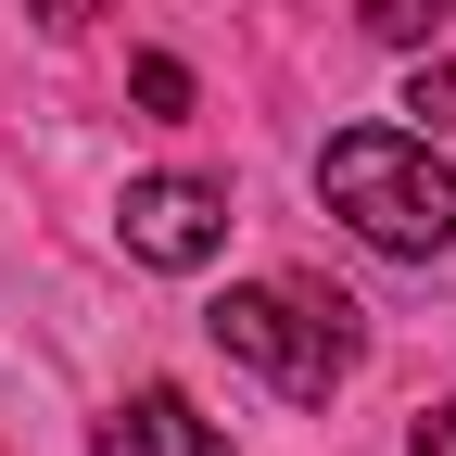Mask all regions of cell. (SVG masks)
Masks as SVG:
<instances>
[{
	"label": "cell",
	"mask_w": 456,
	"mask_h": 456,
	"mask_svg": "<svg viewBox=\"0 0 456 456\" xmlns=\"http://www.w3.org/2000/svg\"><path fill=\"white\" fill-rule=\"evenodd\" d=\"M140 102H152V114H191V64H165V51H140Z\"/></svg>",
	"instance_id": "52a82bcc"
},
{
	"label": "cell",
	"mask_w": 456,
	"mask_h": 456,
	"mask_svg": "<svg viewBox=\"0 0 456 456\" xmlns=\"http://www.w3.org/2000/svg\"><path fill=\"white\" fill-rule=\"evenodd\" d=\"M26 13H38V26H51V38H77V26H89V13H114V0H26Z\"/></svg>",
	"instance_id": "9c48e42d"
},
{
	"label": "cell",
	"mask_w": 456,
	"mask_h": 456,
	"mask_svg": "<svg viewBox=\"0 0 456 456\" xmlns=\"http://www.w3.org/2000/svg\"><path fill=\"white\" fill-rule=\"evenodd\" d=\"M203 330L254 380H279L292 406H330V380L355 368V305H342V292H305V279H254V292H228Z\"/></svg>",
	"instance_id": "7a4b0ae2"
},
{
	"label": "cell",
	"mask_w": 456,
	"mask_h": 456,
	"mask_svg": "<svg viewBox=\"0 0 456 456\" xmlns=\"http://www.w3.org/2000/svg\"><path fill=\"white\" fill-rule=\"evenodd\" d=\"M406 114H419V140H456V64H419L406 77Z\"/></svg>",
	"instance_id": "8992f818"
},
{
	"label": "cell",
	"mask_w": 456,
	"mask_h": 456,
	"mask_svg": "<svg viewBox=\"0 0 456 456\" xmlns=\"http://www.w3.org/2000/svg\"><path fill=\"white\" fill-rule=\"evenodd\" d=\"M444 13H456V0H355V26H368V38H393V51H419Z\"/></svg>",
	"instance_id": "5b68a950"
},
{
	"label": "cell",
	"mask_w": 456,
	"mask_h": 456,
	"mask_svg": "<svg viewBox=\"0 0 456 456\" xmlns=\"http://www.w3.org/2000/svg\"><path fill=\"white\" fill-rule=\"evenodd\" d=\"M317 191H330V216L355 228L368 254L431 266V254L456 241V178H444V152H431L419 127H342V140L317 152Z\"/></svg>",
	"instance_id": "6da1fadb"
},
{
	"label": "cell",
	"mask_w": 456,
	"mask_h": 456,
	"mask_svg": "<svg viewBox=\"0 0 456 456\" xmlns=\"http://www.w3.org/2000/svg\"><path fill=\"white\" fill-rule=\"evenodd\" d=\"M406 456H456V406H419L406 419Z\"/></svg>",
	"instance_id": "ba28073f"
},
{
	"label": "cell",
	"mask_w": 456,
	"mask_h": 456,
	"mask_svg": "<svg viewBox=\"0 0 456 456\" xmlns=\"http://www.w3.org/2000/svg\"><path fill=\"white\" fill-rule=\"evenodd\" d=\"M89 444H102V456H228V431L191 406V393H165V380H152V393H127V406H114Z\"/></svg>",
	"instance_id": "277c9868"
},
{
	"label": "cell",
	"mask_w": 456,
	"mask_h": 456,
	"mask_svg": "<svg viewBox=\"0 0 456 456\" xmlns=\"http://www.w3.org/2000/svg\"><path fill=\"white\" fill-rule=\"evenodd\" d=\"M114 228H127L140 266H216V241H228V191H216V178H127Z\"/></svg>",
	"instance_id": "3957f363"
}]
</instances>
